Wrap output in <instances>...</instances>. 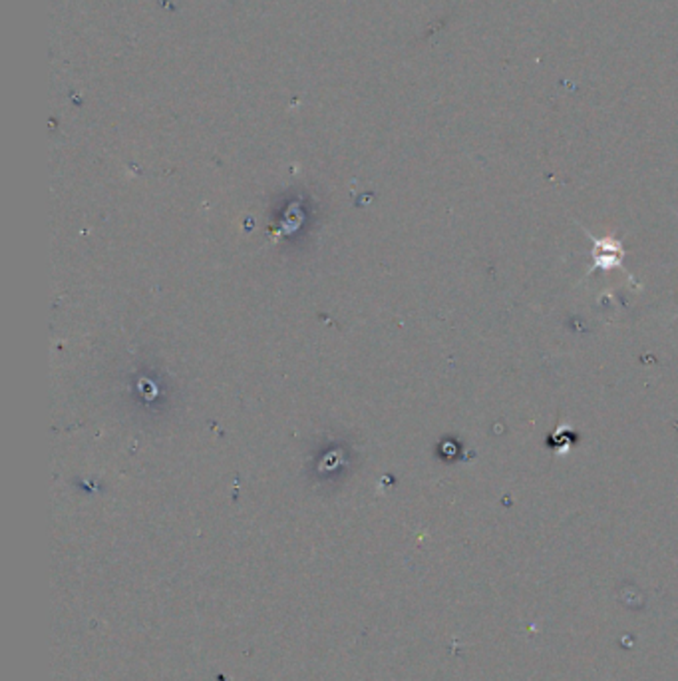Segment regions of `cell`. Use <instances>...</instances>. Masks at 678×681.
Segmentation results:
<instances>
[{
    "label": "cell",
    "mask_w": 678,
    "mask_h": 681,
    "mask_svg": "<svg viewBox=\"0 0 678 681\" xmlns=\"http://www.w3.org/2000/svg\"><path fill=\"white\" fill-rule=\"evenodd\" d=\"M581 226V223H579ZM583 234L587 236L591 242H593V249H591V268L589 271L585 273V277L593 276L595 271H609V269H621L625 271V276H629V279L634 284V287H639L637 279L633 277V273L626 269L625 265V257H626V249L623 245V242L618 237H613V236H607V237H597L593 236L591 231L587 228H583Z\"/></svg>",
    "instance_id": "6da1fadb"
}]
</instances>
